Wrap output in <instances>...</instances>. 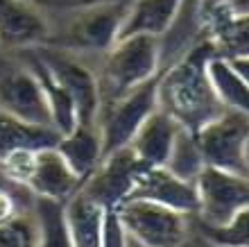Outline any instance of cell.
Masks as SVG:
<instances>
[{"mask_svg": "<svg viewBox=\"0 0 249 247\" xmlns=\"http://www.w3.org/2000/svg\"><path fill=\"white\" fill-rule=\"evenodd\" d=\"M0 111L27 125L53 127L46 95L41 91L39 79L27 66L7 68L5 73H0Z\"/></svg>", "mask_w": 249, "mask_h": 247, "instance_id": "obj_10", "label": "cell"}, {"mask_svg": "<svg viewBox=\"0 0 249 247\" xmlns=\"http://www.w3.org/2000/svg\"><path fill=\"white\" fill-rule=\"evenodd\" d=\"M59 134L53 127H36L0 111V159L14 150H43L54 148Z\"/></svg>", "mask_w": 249, "mask_h": 247, "instance_id": "obj_21", "label": "cell"}, {"mask_svg": "<svg viewBox=\"0 0 249 247\" xmlns=\"http://www.w3.org/2000/svg\"><path fill=\"white\" fill-rule=\"evenodd\" d=\"M64 218L71 247H100L105 209L84 195L82 189L64 204Z\"/></svg>", "mask_w": 249, "mask_h": 247, "instance_id": "obj_19", "label": "cell"}, {"mask_svg": "<svg viewBox=\"0 0 249 247\" xmlns=\"http://www.w3.org/2000/svg\"><path fill=\"white\" fill-rule=\"evenodd\" d=\"M0 247H36V222L32 213H18L0 225Z\"/></svg>", "mask_w": 249, "mask_h": 247, "instance_id": "obj_25", "label": "cell"}, {"mask_svg": "<svg viewBox=\"0 0 249 247\" xmlns=\"http://www.w3.org/2000/svg\"><path fill=\"white\" fill-rule=\"evenodd\" d=\"M161 73V39L147 34L120 37L105 61V84L109 100L154 79Z\"/></svg>", "mask_w": 249, "mask_h": 247, "instance_id": "obj_2", "label": "cell"}, {"mask_svg": "<svg viewBox=\"0 0 249 247\" xmlns=\"http://www.w3.org/2000/svg\"><path fill=\"white\" fill-rule=\"evenodd\" d=\"M157 82L159 75L118 98L107 100L105 114L95 123L102 138V156L111 154L120 148H127L138 127L159 109Z\"/></svg>", "mask_w": 249, "mask_h": 247, "instance_id": "obj_4", "label": "cell"}, {"mask_svg": "<svg viewBox=\"0 0 249 247\" xmlns=\"http://www.w3.org/2000/svg\"><path fill=\"white\" fill-rule=\"evenodd\" d=\"M186 5L188 0H131L127 2L120 37L147 34V37L161 39L172 30Z\"/></svg>", "mask_w": 249, "mask_h": 247, "instance_id": "obj_15", "label": "cell"}, {"mask_svg": "<svg viewBox=\"0 0 249 247\" xmlns=\"http://www.w3.org/2000/svg\"><path fill=\"white\" fill-rule=\"evenodd\" d=\"M25 189L34 197H39V200L66 204L82 189V182L72 175V170L66 166V161L59 156L57 150L43 148V150H36L32 175L27 179Z\"/></svg>", "mask_w": 249, "mask_h": 247, "instance_id": "obj_13", "label": "cell"}, {"mask_svg": "<svg viewBox=\"0 0 249 247\" xmlns=\"http://www.w3.org/2000/svg\"><path fill=\"white\" fill-rule=\"evenodd\" d=\"M165 168L170 170V172H175L177 177H181L184 182H190V184L195 182V177L204 168V159H202L199 148H197V141L193 132H188V130L179 132Z\"/></svg>", "mask_w": 249, "mask_h": 247, "instance_id": "obj_23", "label": "cell"}, {"mask_svg": "<svg viewBox=\"0 0 249 247\" xmlns=\"http://www.w3.org/2000/svg\"><path fill=\"white\" fill-rule=\"evenodd\" d=\"M43 2H68V5H95V2H105V0H43Z\"/></svg>", "mask_w": 249, "mask_h": 247, "instance_id": "obj_29", "label": "cell"}, {"mask_svg": "<svg viewBox=\"0 0 249 247\" xmlns=\"http://www.w3.org/2000/svg\"><path fill=\"white\" fill-rule=\"evenodd\" d=\"M54 150L72 170V175L84 184L102 161V138L98 125H77L75 130L59 136Z\"/></svg>", "mask_w": 249, "mask_h": 247, "instance_id": "obj_18", "label": "cell"}, {"mask_svg": "<svg viewBox=\"0 0 249 247\" xmlns=\"http://www.w3.org/2000/svg\"><path fill=\"white\" fill-rule=\"evenodd\" d=\"M179 132H181V127L165 111L157 109L138 127V132L134 134V138L129 141L127 148L136 154V159L143 166H147V168H161L170 159Z\"/></svg>", "mask_w": 249, "mask_h": 247, "instance_id": "obj_16", "label": "cell"}, {"mask_svg": "<svg viewBox=\"0 0 249 247\" xmlns=\"http://www.w3.org/2000/svg\"><path fill=\"white\" fill-rule=\"evenodd\" d=\"M202 236L213 247H247L249 245V211H243L233 220L222 225L199 222Z\"/></svg>", "mask_w": 249, "mask_h": 247, "instance_id": "obj_24", "label": "cell"}, {"mask_svg": "<svg viewBox=\"0 0 249 247\" xmlns=\"http://www.w3.org/2000/svg\"><path fill=\"white\" fill-rule=\"evenodd\" d=\"M197 5H199V14H204L209 9H213V7L222 5V0H197Z\"/></svg>", "mask_w": 249, "mask_h": 247, "instance_id": "obj_28", "label": "cell"}, {"mask_svg": "<svg viewBox=\"0 0 249 247\" xmlns=\"http://www.w3.org/2000/svg\"><path fill=\"white\" fill-rule=\"evenodd\" d=\"M32 215L36 222V247H71L64 204L34 197Z\"/></svg>", "mask_w": 249, "mask_h": 247, "instance_id": "obj_22", "label": "cell"}, {"mask_svg": "<svg viewBox=\"0 0 249 247\" xmlns=\"http://www.w3.org/2000/svg\"><path fill=\"white\" fill-rule=\"evenodd\" d=\"M129 200L154 202L159 207L172 209L181 215H193L197 211L195 186L184 182L181 177L161 166V168H145L138 177L134 193Z\"/></svg>", "mask_w": 249, "mask_h": 247, "instance_id": "obj_12", "label": "cell"}, {"mask_svg": "<svg viewBox=\"0 0 249 247\" xmlns=\"http://www.w3.org/2000/svg\"><path fill=\"white\" fill-rule=\"evenodd\" d=\"M124 12H127V0H105L89 5L72 20L61 43L66 48L107 52L118 41Z\"/></svg>", "mask_w": 249, "mask_h": 247, "instance_id": "obj_9", "label": "cell"}, {"mask_svg": "<svg viewBox=\"0 0 249 247\" xmlns=\"http://www.w3.org/2000/svg\"><path fill=\"white\" fill-rule=\"evenodd\" d=\"M27 68L34 73V77L39 79L41 91L46 95L48 109H50V118H53V127L57 130L59 136L68 134L71 130L77 127V111H75V104H72L71 95L64 91V86L53 77V73L48 71L43 61H41L34 50H30V64Z\"/></svg>", "mask_w": 249, "mask_h": 247, "instance_id": "obj_20", "label": "cell"}, {"mask_svg": "<svg viewBox=\"0 0 249 247\" xmlns=\"http://www.w3.org/2000/svg\"><path fill=\"white\" fill-rule=\"evenodd\" d=\"M195 215L204 225H222L249 211V179L227 170L204 166L195 177Z\"/></svg>", "mask_w": 249, "mask_h": 247, "instance_id": "obj_5", "label": "cell"}, {"mask_svg": "<svg viewBox=\"0 0 249 247\" xmlns=\"http://www.w3.org/2000/svg\"><path fill=\"white\" fill-rule=\"evenodd\" d=\"M206 79L211 91L222 109L249 111V89H247V59H229L213 52L206 59Z\"/></svg>", "mask_w": 249, "mask_h": 247, "instance_id": "obj_14", "label": "cell"}, {"mask_svg": "<svg viewBox=\"0 0 249 247\" xmlns=\"http://www.w3.org/2000/svg\"><path fill=\"white\" fill-rule=\"evenodd\" d=\"M247 19L240 14L229 12L227 7L217 5L202 14V25L206 27V41L213 50L229 59H247Z\"/></svg>", "mask_w": 249, "mask_h": 247, "instance_id": "obj_17", "label": "cell"}, {"mask_svg": "<svg viewBox=\"0 0 249 247\" xmlns=\"http://www.w3.org/2000/svg\"><path fill=\"white\" fill-rule=\"evenodd\" d=\"M129 247H141V245H136V243H131V241H129Z\"/></svg>", "mask_w": 249, "mask_h": 247, "instance_id": "obj_30", "label": "cell"}, {"mask_svg": "<svg viewBox=\"0 0 249 247\" xmlns=\"http://www.w3.org/2000/svg\"><path fill=\"white\" fill-rule=\"evenodd\" d=\"M204 166L220 168L233 175L249 172V116L243 111L224 109L202 130L195 132Z\"/></svg>", "mask_w": 249, "mask_h": 247, "instance_id": "obj_3", "label": "cell"}, {"mask_svg": "<svg viewBox=\"0 0 249 247\" xmlns=\"http://www.w3.org/2000/svg\"><path fill=\"white\" fill-rule=\"evenodd\" d=\"M18 213H23V211H20V204H18V197L14 195L9 189L0 186V225L7 220H12V218H16Z\"/></svg>", "mask_w": 249, "mask_h": 247, "instance_id": "obj_27", "label": "cell"}, {"mask_svg": "<svg viewBox=\"0 0 249 247\" xmlns=\"http://www.w3.org/2000/svg\"><path fill=\"white\" fill-rule=\"evenodd\" d=\"M48 41V20L32 0H0V46L32 50Z\"/></svg>", "mask_w": 249, "mask_h": 247, "instance_id": "obj_11", "label": "cell"}, {"mask_svg": "<svg viewBox=\"0 0 249 247\" xmlns=\"http://www.w3.org/2000/svg\"><path fill=\"white\" fill-rule=\"evenodd\" d=\"M131 243L141 247H181L186 241V218L154 202L127 200L116 209Z\"/></svg>", "mask_w": 249, "mask_h": 247, "instance_id": "obj_6", "label": "cell"}, {"mask_svg": "<svg viewBox=\"0 0 249 247\" xmlns=\"http://www.w3.org/2000/svg\"><path fill=\"white\" fill-rule=\"evenodd\" d=\"M100 247H129V236L124 231L116 209H107L100 231Z\"/></svg>", "mask_w": 249, "mask_h": 247, "instance_id": "obj_26", "label": "cell"}, {"mask_svg": "<svg viewBox=\"0 0 249 247\" xmlns=\"http://www.w3.org/2000/svg\"><path fill=\"white\" fill-rule=\"evenodd\" d=\"M147 168L136 159L129 148H120L111 154L102 156L100 166L82 184V193L105 209H118L134 193L141 172Z\"/></svg>", "mask_w": 249, "mask_h": 247, "instance_id": "obj_8", "label": "cell"}, {"mask_svg": "<svg viewBox=\"0 0 249 247\" xmlns=\"http://www.w3.org/2000/svg\"><path fill=\"white\" fill-rule=\"evenodd\" d=\"M213 52V46L204 39L190 48L181 59H177L170 68L159 73V109L165 111L181 130H188L193 134L224 111L211 91L204 71L206 59Z\"/></svg>", "mask_w": 249, "mask_h": 247, "instance_id": "obj_1", "label": "cell"}, {"mask_svg": "<svg viewBox=\"0 0 249 247\" xmlns=\"http://www.w3.org/2000/svg\"><path fill=\"white\" fill-rule=\"evenodd\" d=\"M32 50L53 73V77L64 86V91L71 95L77 111V125L98 123L100 109H102V86L98 77L86 66L59 50H48V48H32Z\"/></svg>", "mask_w": 249, "mask_h": 247, "instance_id": "obj_7", "label": "cell"}]
</instances>
